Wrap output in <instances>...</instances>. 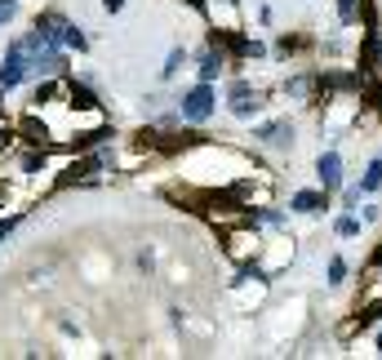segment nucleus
Segmentation results:
<instances>
[{
	"label": "nucleus",
	"instance_id": "1",
	"mask_svg": "<svg viewBox=\"0 0 382 360\" xmlns=\"http://www.w3.org/2000/svg\"><path fill=\"white\" fill-rule=\"evenodd\" d=\"M31 72H36V67H31V54H27L23 36H18V40H9V45H5V58H0V94L18 89Z\"/></svg>",
	"mask_w": 382,
	"mask_h": 360
},
{
	"label": "nucleus",
	"instance_id": "2",
	"mask_svg": "<svg viewBox=\"0 0 382 360\" xmlns=\"http://www.w3.org/2000/svg\"><path fill=\"white\" fill-rule=\"evenodd\" d=\"M213 111H218V94H213L209 80H201L196 89H187V94L178 98V116L187 120V125H205Z\"/></svg>",
	"mask_w": 382,
	"mask_h": 360
},
{
	"label": "nucleus",
	"instance_id": "3",
	"mask_svg": "<svg viewBox=\"0 0 382 360\" xmlns=\"http://www.w3.org/2000/svg\"><path fill=\"white\" fill-rule=\"evenodd\" d=\"M258 107H262V94L249 85V80H236V85H231V116L249 120V116H258Z\"/></svg>",
	"mask_w": 382,
	"mask_h": 360
},
{
	"label": "nucleus",
	"instance_id": "4",
	"mask_svg": "<svg viewBox=\"0 0 382 360\" xmlns=\"http://www.w3.org/2000/svg\"><path fill=\"white\" fill-rule=\"evenodd\" d=\"M315 174H320V187L325 191H338L342 187V156L338 152H325L320 160H315Z\"/></svg>",
	"mask_w": 382,
	"mask_h": 360
},
{
	"label": "nucleus",
	"instance_id": "5",
	"mask_svg": "<svg viewBox=\"0 0 382 360\" xmlns=\"http://www.w3.org/2000/svg\"><path fill=\"white\" fill-rule=\"evenodd\" d=\"M254 138L267 142V147H289L293 142V129H289V120H267V125L254 129Z\"/></svg>",
	"mask_w": 382,
	"mask_h": 360
},
{
	"label": "nucleus",
	"instance_id": "6",
	"mask_svg": "<svg viewBox=\"0 0 382 360\" xmlns=\"http://www.w3.org/2000/svg\"><path fill=\"white\" fill-rule=\"evenodd\" d=\"M67 103L76 107V111H98V94L85 85V80H76V76H67Z\"/></svg>",
	"mask_w": 382,
	"mask_h": 360
},
{
	"label": "nucleus",
	"instance_id": "7",
	"mask_svg": "<svg viewBox=\"0 0 382 360\" xmlns=\"http://www.w3.org/2000/svg\"><path fill=\"white\" fill-rule=\"evenodd\" d=\"M223 67H227V54H223L218 45H209L205 54H201V80H209V85H213V80H218V72H223Z\"/></svg>",
	"mask_w": 382,
	"mask_h": 360
},
{
	"label": "nucleus",
	"instance_id": "8",
	"mask_svg": "<svg viewBox=\"0 0 382 360\" xmlns=\"http://www.w3.org/2000/svg\"><path fill=\"white\" fill-rule=\"evenodd\" d=\"M293 209L298 214H320V209H329V191L320 187V191H298L293 196Z\"/></svg>",
	"mask_w": 382,
	"mask_h": 360
},
{
	"label": "nucleus",
	"instance_id": "9",
	"mask_svg": "<svg viewBox=\"0 0 382 360\" xmlns=\"http://www.w3.org/2000/svg\"><path fill=\"white\" fill-rule=\"evenodd\" d=\"M45 165H49V147H31L23 156V174H45Z\"/></svg>",
	"mask_w": 382,
	"mask_h": 360
},
{
	"label": "nucleus",
	"instance_id": "10",
	"mask_svg": "<svg viewBox=\"0 0 382 360\" xmlns=\"http://www.w3.org/2000/svg\"><path fill=\"white\" fill-rule=\"evenodd\" d=\"M182 62H187V49H169V58H164V67H160V76H164V80H174V76L182 72Z\"/></svg>",
	"mask_w": 382,
	"mask_h": 360
},
{
	"label": "nucleus",
	"instance_id": "11",
	"mask_svg": "<svg viewBox=\"0 0 382 360\" xmlns=\"http://www.w3.org/2000/svg\"><path fill=\"white\" fill-rule=\"evenodd\" d=\"M378 187H382V160H373V165H369V174H364L360 191H378Z\"/></svg>",
	"mask_w": 382,
	"mask_h": 360
},
{
	"label": "nucleus",
	"instance_id": "12",
	"mask_svg": "<svg viewBox=\"0 0 382 360\" xmlns=\"http://www.w3.org/2000/svg\"><path fill=\"white\" fill-rule=\"evenodd\" d=\"M338 18L342 23H356L360 18V0H338Z\"/></svg>",
	"mask_w": 382,
	"mask_h": 360
},
{
	"label": "nucleus",
	"instance_id": "13",
	"mask_svg": "<svg viewBox=\"0 0 382 360\" xmlns=\"http://www.w3.org/2000/svg\"><path fill=\"white\" fill-rule=\"evenodd\" d=\"M23 218H27V214H9V218H0V240H5L9 232H18V227H23Z\"/></svg>",
	"mask_w": 382,
	"mask_h": 360
},
{
	"label": "nucleus",
	"instance_id": "14",
	"mask_svg": "<svg viewBox=\"0 0 382 360\" xmlns=\"http://www.w3.org/2000/svg\"><path fill=\"white\" fill-rule=\"evenodd\" d=\"M18 18V0H0V23H13Z\"/></svg>",
	"mask_w": 382,
	"mask_h": 360
},
{
	"label": "nucleus",
	"instance_id": "15",
	"mask_svg": "<svg viewBox=\"0 0 382 360\" xmlns=\"http://www.w3.org/2000/svg\"><path fill=\"white\" fill-rule=\"evenodd\" d=\"M356 232H360V218H352V214L338 218V236H356Z\"/></svg>",
	"mask_w": 382,
	"mask_h": 360
},
{
	"label": "nucleus",
	"instance_id": "16",
	"mask_svg": "<svg viewBox=\"0 0 382 360\" xmlns=\"http://www.w3.org/2000/svg\"><path fill=\"white\" fill-rule=\"evenodd\" d=\"M342 276H347V263L334 258V263H329V285H342Z\"/></svg>",
	"mask_w": 382,
	"mask_h": 360
},
{
	"label": "nucleus",
	"instance_id": "17",
	"mask_svg": "<svg viewBox=\"0 0 382 360\" xmlns=\"http://www.w3.org/2000/svg\"><path fill=\"white\" fill-rule=\"evenodd\" d=\"M103 9H107V13H120V9H125V0H103Z\"/></svg>",
	"mask_w": 382,
	"mask_h": 360
},
{
	"label": "nucleus",
	"instance_id": "18",
	"mask_svg": "<svg viewBox=\"0 0 382 360\" xmlns=\"http://www.w3.org/2000/svg\"><path fill=\"white\" fill-rule=\"evenodd\" d=\"M378 347H382V334H378Z\"/></svg>",
	"mask_w": 382,
	"mask_h": 360
}]
</instances>
